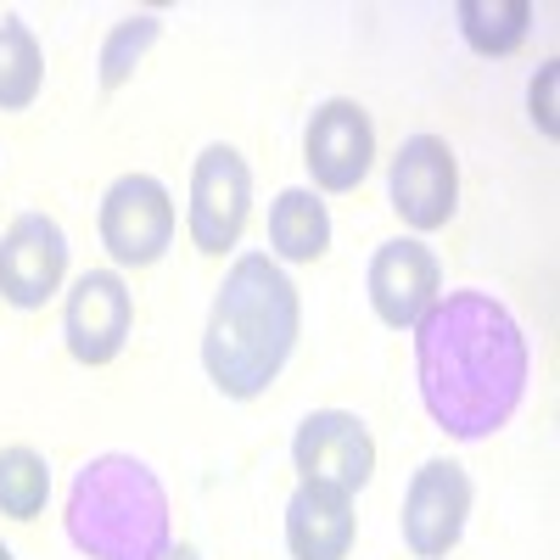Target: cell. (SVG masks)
I'll return each instance as SVG.
<instances>
[{
    "label": "cell",
    "instance_id": "8",
    "mask_svg": "<svg viewBox=\"0 0 560 560\" xmlns=\"http://www.w3.org/2000/svg\"><path fill=\"white\" fill-rule=\"evenodd\" d=\"M471 516V477L454 459H427L404 488V544L415 560H443Z\"/></svg>",
    "mask_w": 560,
    "mask_h": 560
},
{
    "label": "cell",
    "instance_id": "9",
    "mask_svg": "<svg viewBox=\"0 0 560 560\" xmlns=\"http://www.w3.org/2000/svg\"><path fill=\"white\" fill-rule=\"evenodd\" d=\"M303 163L314 174L319 191H359L370 163H376V129H370V113L348 96L319 102L308 129H303Z\"/></svg>",
    "mask_w": 560,
    "mask_h": 560
},
{
    "label": "cell",
    "instance_id": "19",
    "mask_svg": "<svg viewBox=\"0 0 560 560\" xmlns=\"http://www.w3.org/2000/svg\"><path fill=\"white\" fill-rule=\"evenodd\" d=\"M549 90H555V62L533 79V124H538L544 135H555V102H549Z\"/></svg>",
    "mask_w": 560,
    "mask_h": 560
},
{
    "label": "cell",
    "instance_id": "6",
    "mask_svg": "<svg viewBox=\"0 0 560 560\" xmlns=\"http://www.w3.org/2000/svg\"><path fill=\"white\" fill-rule=\"evenodd\" d=\"M292 465L303 482L359 493L376 477V438L348 409H314V415H303V427L292 438Z\"/></svg>",
    "mask_w": 560,
    "mask_h": 560
},
{
    "label": "cell",
    "instance_id": "4",
    "mask_svg": "<svg viewBox=\"0 0 560 560\" xmlns=\"http://www.w3.org/2000/svg\"><path fill=\"white\" fill-rule=\"evenodd\" d=\"M247 213H253V168L236 147L213 140L191 168V213H185L197 253H208V258L230 253L247 230Z\"/></svg>",
    "mask_w": 560,
    "mask_h": 560
},
{
    "label": "cell",
    "instance_id": "21",
    "mask_svg": "<svg viewBox=\"0 0 560 560\" xmlns=\"http://www.w3.org/2000/svg\"><path fill=\"white\" fill-rule=\"evenodd\" d=\"M0 560H18V555H12V549H7V544H0Z\"/></svg>",
    "mask_w": 560,
    "mask_h": 560
},
{
    "label": "cell",
    "instance_id": "7",
    "mask_svg": "<svg viewBox=\"0 0 560 560\" xmlns=\"http://www.w3.org/2000/svg\"><path fill=\"white\" fill-rule=\"evenodd\" d=\"M387 202L409 230H443L454 219L459 168H454L448 140H438V135H409L404 140L393 152V168H387Z\"/></svg>",
    "mask_w": 560,
    "mask_h": 560
},
{
    "label": "cell",
    "instance_id": "14",
    "mask_svg": "<svg viewBox=\"0 0 560 560\" xmlns=\"http://www.w3.org/2000/svg\"><path fill=\"white\" fill-rule=\"evenodd\" d=\"M331 247V213L314 191L292 185V191H280L275 208H269V258L275 264H314L325 258Z\"/></svg>",
    "mask_w": 560,
    "mask_h": 560
},
{
    "label": "cell",
    "instance_id": "15",
    "mask_svg": "<svg viewBox=\"0 0 560 560\" xmlns=\"http://www.w3.org/2000/svg\"><path fill=\"white\" fill-rule=\"evenodd\" d=\"M454 18H459V34L477 57H510L533 28L527 0H459Z\"/></svg>",
    "mask_w": 560,
    "mask_h": 560
},
{
    "label": "cell",
    "instance_id": "18",
    "mask_svg": "<svg viewBox=\"0 0 560 560\" xmlns=\"http://www.w3.org/2000/svg\"><path fill=\"white\" fill-rule=\"evenodd\" d=\"M158 34H163V23H158L152 12H135V18L113 23V34L102 39V84L118 90V84L140 68V57L158 45Z\"/></svg>",
    "mask_w": 560,
    "mask_h": 560
},
{
    "label": "cell",
    "instance_id": "10",
    "mask_svg": "<svg viewBox=\"0 0 560 560\" xmlns=\"http://www.w3.org/2000/svg\"><path fill=\"white\" fill-rule=\"evenodd\" d=\"M364 292H370V308H376L382 325L393 331H415L420 314H427L443 292V264L427 242L415 236H398V242H382L370 253V269H364Z\"/></svg>",
    "mask_w": 560,
    "mask_h": 560
},
{
    "label": "cell",
    "instance_id": "3",
    "mask_svg": "<svg viewBox=\"0 0 560 560\" xmlns=\"http://www.w3.org/2000/svg\"><path fill=\"white\" fill-rule=\"evenodd\" d=\"M68 538L90 560H163L174 544L168 493L158 471L135 454H96L73 471Z\"/></svg>",
    "mask_w": 560,
    "mask_h": 560
},
{
    "label": "cell",
    "instance_id": "20",
    "mask_svg": "<svg viewBox=\"0 0 560 560\" xmlns=\"http://www.w3.org/2000/svg\"><path fill=\"white\" fill-rule=\"evenodd\" d=\"M163 560H202V555H197V549H191V544H179V549H174V544H168V555H163Z\"/></svg>",
    "mask_w": 560,
    "mask_h": 560
},
{
    "label": "cell",
    "instance_id": "13",
    "mask_svg": "<svg viewBox=\"0 0 560 560\" xmlns=\"http://www.w3.org/2000/svg\"><path fill=\"white\" fill-rule=\"evenodd\" d=\"M359 533L353 493L325 488V482H298L287 499V549L292 560H348Z\"/></svg>",
    "mask_w": 560,
    "mask_h": 560
},
{
    "label": "cell",
    "instance_id": "2",
    "mask_svg": "<svg viewBox=\"0 0 560 560\" xmlns=\"http://www.w3.org/2000/svg\"><path fill=\"white\" fill-rule=\"evenodd\" d=\"M298 331H303V303L287 269L269 253H242L224 269V287L202 331L208 382L236 404L264 398L280 382V370H287Z\"/></svg>",
    "mask_w": 560,
    "mask_h": 560
},
{
    "label": "cell",
    "instance_id": "17",
    "mask_svg": "<svg viewBox=\"0 0 560 560\" xmlns=\"http://www.w3.org/2000/svg\"><path fill=\"white\" fill-rule=\"evenodd\" d=\"M45 499H51V465H45V454H34L23 443L0 448V516L34 522Z\"/></svg>",
    "mask_w": 560,
    "mask_h": 560
},
{
    "label": "cell",
    "instance_id": "1",
    "mask_svg": "<svg viewBox=\"0 0 560 560\" xmlns=\"http://www.w3.org/2000/svg\"><path fill=\"white\" fill-rule=\"evenodd\" d=\"M420 404L454 443H482L527 398L533 353L493 292H448L415 325Z\"/></svg>",
    "mask_w": 560,
    "mask_h": 560
},
{
    "label": "cell",
    "instance_id": "16",
    "mask_svg": "<svg viewBox=\"0 0 560 560\" xmlns=\"http://www.w3.org/2000/svg\"><path fill=\"white\" fill-rule=\"evenodd\" d=\"M45 57L23 18H0V113H23L39 102Z\"/></svg>",
    "mask_w": 560,
    "mask_h": 560
},
{
    "label": "cell",
    "instance_id": "11",
    "mask_svg": "<svg viewBox=\"0 0 560 560\" xmlns=\"http://www.w3.org/2000/svg\"><path fill=\"white\" fill-rule=\"evenodd\" d=\"M135 298L118 269H84L62 303V337L79 364H113L129 342Z\"/></svg>",
    "mask_w": 560,
    "mask_h": 560
},
{
    "label": "cell",
    "instance_id": "5",
    "mask_svg": "<svg viewBox=\"0 0 560 560\" xmlns=\"http://www.w3.org/2000/svg\"><path fill=\"white\" fill-rule=\"evenodd\" d=\"M102 247L118 269H147L174 242V202L168 185L152 174H124L102 197Z\"/></svg>",
    "mask_w": 560,
    "mask_h": 560
},
{
    "label": "cell",
    "instance_id": "12",
    "mask_svg": "<svg viewBox=\"0 0 560 560\" xmlns=\"http://www.w3.org/2000/svg\"><path fill=\"white\" fill-rule=\"evenodd\" d=\"M68 275V236L51 213H18L0 236V298L12 308H45Z\"/></svg>",
    "mask_w": 560,
    "mask_h": 560
}]
</instances>
